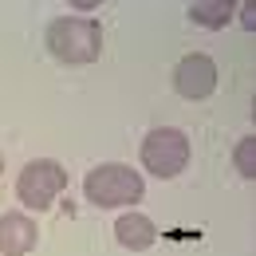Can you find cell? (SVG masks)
Returning <instances> with one entry per match:
<instances>
[{"mask_svg": "<svg viewBox=\"0 0 256 256\" xmlns=\"http://www.w3.org/2000/svg\"><path fill=\"white\" fill-rule=\"evenodd\" d=\"M48 52L67 67H87L102 52V28L87 16H60L48 24Z\"/></svg>", "mask_w": 256, "mask_h": 256, "instance_id": "obj_1", "label": "cell"}, {"mask_svg": "<svg viewBox=\"0 0 256 256\" xmlns=\"http://www.w3.org/2000/svg\"><path fill=\"white\" fill-rule=\"evenodd\" d=\"M83 193H87V201L98 205V209H126V205H138V201H142L146 182H142L138 170L110 162V166H95V170L83 178Z\"/></svg>", "mask_w": 256, "mask_h": 256, "instance_id": "obj_2", "label": "cell"}, {"mask_svg": "<svg viewBox=\"0 0 256 256\" xmlns=\"http://www.w3.org/2000/svg\"><path fill=\"white\" fill-rule=\"evenodd\" d=\"M64 186H67L64 166L52 162V158H40V162H28V166L20 170V178H16V197H20L24 209L44 213V209L56 205V197L64 193Z\"/></svg>", "mask_w": 256, "mask_h": 256, "instance_id": "obj_3", "label": "cell"}, {"mask_svg": "<svg viewBox=\"0 0 256 256\" xmlns=\"http://www.w3.org/2000/svg\"><path fill=\"white\" fill-rule=\"evenodd\" d=\"M142 162L154 178H178L190 166V138L178 126H158L142 142Z\"/></svg>", "mask_w": 256, "mask_h": 256, "instance_id": "obj_4", "label": "cell"}, {"mask_svg": "<svg viewBox=\"0 0 256 256\" xmlns=\"http://www.w3.org/2000/svg\"><path fill=\"white\" fill-rule=\"evenodd\" d=\"M174 91L182 98H209L217 91V64L205 56V52H190V56H182L178 67H174Z\"/></svg>", "mask_w": 256, "mask_h": 256, "instance_id": "obj_5", "label": "cell"}, {"mask_svg": "<svg viewBox=\"0 0 256 256\" xmlns=\"http://www.w3.org/2000/svg\"><path fill=\"white\" fill-rule=\"evenodd\" d=\"M36 224L24 213H4L0 217V256H24L36 248Z\"/></svg>", "mask_w": 256, "mask_h": 256, "instance_id": "obj_6", "label": "cell"}, {"mask_svg": "<svg viewBox=\"0 0 256 256\" xmlns=\"http://www.w3.org/2000/svg\"><path fill=\"white\" fill-rule=\"evenodd\" d=\"M154 236H158V228H154L150 217H142V213H122V217L114 221V240H118L122 248L142 252V248L154 244Z\"/></svg>", "mask_w": 256, "mask_h": 256, "instance_id": "obj_7", "label": "cell"}, {"mask_svg": "<svg viewBox=\"0 0 256 256\" xmlns=\"http://www.w3.org/2000/svg\"><path fill=\"white\" fill-rule=\"evenodd\" d=\"M232 16H236V0H201V4H190V20L201 24V28H224Z\"/></svg>", "mask_w": 256, "mask_h": 256, "instance_id": "obj_8", "label": "cell"}, {"mask_svg": "<svg viewBox=\"0 0 256 256\" xmlns=\"http://www.w3.org/2000/svg\"><path fill=\"white\" fill-rule=\"evenodd\" d=\"M232 166L240 178H256V138H240L232 150Z\"/></svg>", "mask_w": 256, "mask_h": 256, "instance_id": "obj_9", "label": "cell"}, {"mask_svg": "<svg viewBox=\"0 0 256 256\" xmlns=\"http://www.w3.org/2000/svg\"><path fill=\"white\" fill-rule=\"evenodd\" d=\"M0 174H4V158H0Z\"/></svg>", "mask_w": 256, "mask_h": 256, "instance_id": "obj_10", "label": "cell"}]
</instances>
